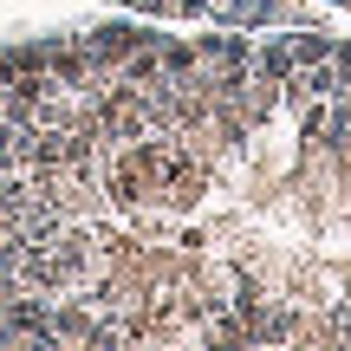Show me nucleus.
Instances as JSON below:
<instances>
[{
    "instance_id": "9",
    "label": "nucleus",
    "mask_w": 351,
    "mask_h": 351,
    "mask_svg": "<svg viewBox=\"0 0 351 351\" xmlns=\"http://www.w3.org/2000/svg\"><path fill=\"white\" fill-rule=\"evenodd\" d=\"M332 65H339V78L351 85V39H339V46H332Z\"/></svg>"
},
{
    "instance_id": "6",
    "label": "nucleus",
    "mask_w": 351,
    "mask_h": 351,
    "mask_svg": "<svg viewBox=\"0 0 351 351\" xmlns=\"http://www.w3.org/2000/svg\"><path fill=\"white\" fill-rule=\"evenodd\" d=\"M287 39H293V59H300V65H326L332 46H339L326 26H287Z\"/></svg>"
},
{
    "instance_id": "8",
    "label": "nucleus",
    "mask_w": 351,
    "mask_h": 351,
    "mask_svg": "<svg viewBox=\"0 0 351 351\" xmlns=\"http://www.w3.org/2000/svg\"><path fill=\"white\" fill-rule=\"evenodd\" d=\"M117 7H130V13H156V20H163L176 0H117Z\"/></svg>"
},
{
    "instance_id": "2",
    "label": "nucleus",
    "mask_w": 351,
    "mask_h": 351,
    "mask_svg": "<svg viewBox=\"0 0 351 351\" xmlns=\"http://www.w3.org/2000/svg\"><path fill=\"white\" fill-rule=\"evenodd\" d=\"M91 326H98V306L85 293H59L52 300V345H85Z\"/></svg>"
},
{
    "instance_id": "5",
    "label": "nucleus",
    "mask_w": 351,
    "mask_h": 351,
    "mask_svg": "<svg viewBox=\"0 0 351 351\" xmlns=\"http://www.w3.org/2000/svg\"><path fill=\"white\" fill-rule=\"evenodd\" d=\"M117 78H124V85H137V91H150V85H163V46H137V52H130V59H124V72H117Z\"/></svg>"
},
{
    "instance_id": "1",
    "label": "nucleus",
    "mask_w": 351,
    "mask_h": 351,
    "mask_svg": "<svg viewBox=\"0 0 351 351\" xmlns=\"http://www.w3.org/2000/svg\"><path fill=\"white\" fill-rule=\"evenodd\" d=\"M156 39H163V33H156V26H143V20H98V26L85 33V46H91V59H98V72L117 78L130 52H137V46H156Z\"/></svg>"
},
{
    "instance_id": "4",
    "label": "nucleus",
    "mask_w": 351,
    "mask_h": 351,
    "mask_svg": "<svg viewBox=\"0 0 351 351\" xmlns=\"http://www.w3.org/2000/svg\"><path fill=\"white\" fill-rule=\"evenodd\" d=\"M254 72H267V78H280V85H287V78L300 72L293 39H287V33H280V39H254Z\"/></svg>"
},
{
    "instance_id": "3",
    "label": "nucleus",
    "mask_w": 351,
    "mask_h": 351,
    "mask_svg": "<svg viewBox=\"0 0 351 351\" xmlns=\"http://www.w3.org/2000/svg\"><path fill=\"white\" fill-rule=\"evenodd\" d=\"M274 111H280V78L254 72V78H247V91H241V117L254 124V137H261V130L274 124Z\"/></svg>"
},
{
    "instance_id": "7",
    "label": "nucleus",
    "mask_w": 351,
    "mask_h": 351,
    "mask_svg": "<svg viewBox=\"0 0 351 351\" xmlns=\"http://www.w3.org/2000/svg\"><path fill=\"white\" fill-rule=\"evenodd\" d=\"M156 46H163V72L169 78H189L202 65V46H195V39H156Z\"/></svg>"
}]
</instances>
